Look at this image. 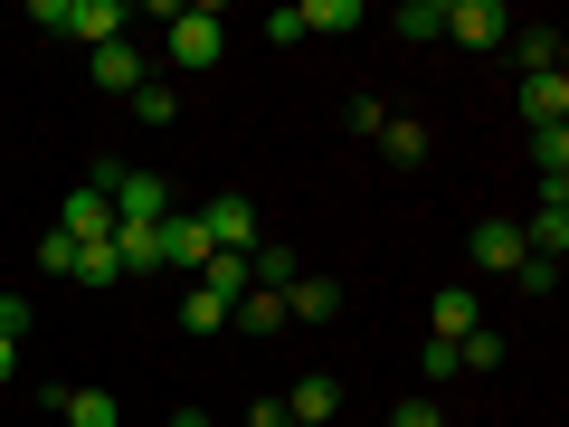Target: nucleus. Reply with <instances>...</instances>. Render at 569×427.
<instances>
[{"instance_id":"1","label":"nucleus","mask_w":569,"mask_h":427,"mask_svg":"<svg viewBox=\"0 0 569 427\" xmlns=\"http://www.w3.org/2000/svg\"><path fill=\"white\" fill-rule=\"evenodd\" d=\"M219 48H228V20H219V10H171V67H181V77L219 67Z\"/></svg>"},{"instance_id":"2","label":"nucleus","mask_w":569,"mask_h":427,"mask_svg":"<svg viewBox=\"0 0 569 427\" xmlns=\"http://www.w3.org/2000/svg\"><path fill=\"white\" fill-rule=\"evenodd\" d=\"M58 228L77 247H114V200H104L96 181H77V190H67V209H58Z\"/></svg>"},{"instance_id":"3","label":"nucleus","mask_w":569,"mask_h":427,"mask_svg":"<svg viewBox=\"0 0 569 427\" xmlns=\"http://www.w3.org/2000/svg\"><path fill=\"white\" fill-rule=\"evenodd\" d=\"M447 39L503 48V39H512V10H503V0H447Z\"/></svg>"},{"instance_id":"4","label":"nucleus","mask_w":569,"mask_h":427,"mask_svg":"<svg viewBox=\"0 0 569 427\" xmlns=\"http://www.w3.org/2000/svg\"><path fill=\"white\" fill-rule=\"evenodd\" d=\"M200 228H209V247H219V257H257V209H247L238 190H228V200H209Z\"/></svg>"},{"instance_id":"5","label":"nucleus","mask_w":569,"mask_h":427,"mask_svg":"<svg viewBox=\"0 0 569 427\" xmlns=\"http://www.w3.org/2000/svg\"><path fill=\"white\" fill-rule=\"evenodd\" d=\"M209 257H219V247H209L200 209H171V219H162V266H190V276H200Z\"/></svg>"},{"instance_id":"6","label":"nucleus","mask_w":569,"mask_h":427,"mask_svg":"<svg viewBox=\"0 0 569 427\" xmlns=\"http://www.w3.org/2000/svg\"><path fill=\"white\" fill-rule=\"evenodd\" d=\"M332 314H342V285L332 276H295L284 285V324H332Z\"/></svg>"},{"instance_id":"7","label":"nucleus","mask_w":569,"mask_h":427,"mask_svg":"<svg viewBox=\"0 0 569 427\" xmlns=\"http://www.w3.org/2000/svg\"><path fill=\"white\" fill-rule=\"evenodd\" d=\"M332 408H342V380H332V370H305V380L284 389V418H313V427H332Z\"/></svg>"},{"instance_id":"8","label":"nucleus","mask_w":569,"mask_h":427,"mask_svg":"<svg viewBox=\"0 0 569 427\" xmlns=\"http://www.w3.org/2000/svg\"><path fill=\"white\" fill-rule=\"evenodd\" d=\"M200 295H219V305L238 314L247 295H257V257H209V266H200Z\"/></svg>"},{"instance_id":"9","label":"nucleus","mask_w":569,"mask_h":427,"mask_svg":"<svg viewBox=\"0 0 569 427\" xmlns=\"http://www.w3.org/2000/svg\"><path fill=\"white\" fill-rule=\"evenodd\" d=\"M142 77H152V67H142L133 39H104V48H96V86H104V96H133Z\"/></svg>"},{"instance_id":"10","label":"nucleus","mask_w":569,"mask_h":427,"mask_svg":"<svg viewBox=\"0 0 569 427\" xmlns=\"http://www.w3.org/2000/svg\"><path fill=\"white\" fill-rule=\"evenodd\" d=\"M427 324H437V342H466L485 314H475V285H437V305H427Z\"/></svg>"},{"instance_id":"11","label":"nucleus","mask_w":569,"mask_h":427,"mask_svg":"<svg viewBox=\"0 0 569 427\" xmlns=\"http://www.w3.org/2000/svg\"><path fill=\"white\" fill-rule=\"evenodd\" d=\"M531 162H541V200H569V133H560V123L531 133Z\"/></svg>"},{"instance_id":"12","label":"nucleus","mask_w":569,"mask_h":427,"mask_svg":"<svg viewBox=\"0 0 569 427\" xmlns=\"http://www.w3.org/2000/svg\"><path fill=\"white\" fill-rule=\"evenodd\" d=\"M475 266H485V276H512V266H522V228L485 219V228H475Z\"/></svg>"},{"instance_id":"13","label":"nucleus","mask_w":569,"mask_h":427,"mask_svg":"<svg viewBox=\"0 0 569 427\" xmlns=\"http://www.w3.org/2000/svg\"><path fill=\"white\" fill-rule=\"evenodd\" d=\"M48 408H58L67 427H123V408L104 399V389H48Z\"/></svg>"},{"instance_id":"14","label":"nucleus","mask_w":569,"mask_h":427,"mask_svg":"<svg viewBox=\"0 0 569 427\" xmlns=\"http://www.w3.org/2000/svg\"><path fill=\"white\" fill-rule=\"evenodd\" d=\"M522 257H550V266L569 257V200H541V219L522 228Z\"/></svg>"},{"instance_id":"15","label":"nucleus","mask_w":569,"mask_h":427,"mask_svg":"<svg viewBox=\"0 0 569 427\" xmlns=\"http://www.w3.org/2000/svg\"><path fill=\"white\" fill-rule=\"evenodd\" d=\"M123 20H133L123 0H67V39H96V48H104V39H114Z\"/></svg>"},{"instance_id":"16","label":"nucleus","mask_w":569,"mask_h":427,"mask_svg":"<svg viewBox=\"0 0 569 427\" xmlns=\"http://www.w3.org/2000/svg\"><path fill=\"white\" fill-rule=\"evenodd\" d=\"M522 123H569V77H522Z\"/></svg>"},{"instance_id":"17","label":"nucleus","mask_w":569,"mask_h":427,"mask_svg":"<svg viewBox=\"0 0 569 427\" xmlns=\"http://www.w3.org/2000/svg\"><path fill=\"white\" fill-rule=\"evenodd\" d=\"M512 58H522V77H560L569 39H560V29H522V39H512Z\"/></svg>"},{"instance_id":"18","label":"nucleus","mask_w":569,"mask_h":427,"mask_svg":"<svg viewBox=\"0 0 569 427\" xmlns=\"http://www.w3.org/2000/svg\"><path fill=\"white\" fill-rule=\"evenodd\" d=\"M380 152H389L399 171H408V162H427V123H418V115H389V123H380Z\"/></svg>"},{"instance_id":"19","label":"nucleus","mask_w":569,"mask_h":427,"mask_svg":"<svg viewBox=\"0 0 569 427\" xmlns=\"http://www.w3.org/2000/svg\"><path fill=\"white\" fill-rule=\"evenodd\" d=\"M228 324H238V332H284V295H266V285H257V295H247Z\"/></svg>"},{"instance_id":"20","label":"nucleus","mask_w":569,"mask_h":427,"mask_svg":"<svg viewBox=\"0 0 569 427\" xmlns=\"http://www.w3.org/2000/svg\"><path fill=\"white\" fill-rule=\"evenodd\" d=\"M305 10V39L313 29H361V0H295Z\"/></svg>"},{"instance_id":"21","label":"nucleus","mask_w":569,"mask_h":427,"mask_svg":"<svg viewBox=\"0 0 569 427\" xmlns=\"http://www.w3.org/2000/svg\"><path fill=\"white\" fill-rule=\"evenodd\" d=\"M67 276H77L86 295H104V285H114L123 266H114V247H77V266H67Z\"/></svg>"},{"instance_id":"22","label":"nucleus","mask_w":569,"mask_h":427,"mask_svg":"<svg viewBox=\"0 0 569 427\" xmlns=\"http://www.w3.org/2000/svg\"><path fill=\"white\" fill-rule=\"evenodd\" d=\"M295 276H305V257H295V247H257V285H266V295H284Z\"/></svg>"},{"instance_id":"23","label":"nucleus","mask_w":569,"mask_h":427,"mask_svg":"<svg viewBox=\"0 0 569 427\" xmlns=\"http://www.w3.org/2000/svg\"><path fill=\"white\" fill-rule=\"evenodd\" d=\"M133 115H142V123H171V115H181V96H171V77H142V86H133Z\"/></svg>"},{"instance_id":"24","label":"nucleus","mask_w":569,"mask_h":427,"mask_svg":"<svg viewBox=\"0 0 569 427\" xmlns=\"http://www.w3.org/2000/svg\"><path fill=\"white\" fill-rule=\"evenodd\" d=\"M493 361H503V332H493V324H475L466 342H456V370H493Z\"/></svg>"},{"instance_id":"25","label":"nucleus","mask_w":569,"mask_h":427,"mask_svg":"<svg viewBox=\"0 0 569 427\" xmlns=\"http://www.w3.org/2000/svg\"><path fill=\"white\" fill-rule=\"evenodd\" d=\"M399 39H447V0H408V10H399Z\"/></svg>"},{"instance_id":"26","label":"nucleus","mask_w":569,"mask_h":427,"mask_svg":"<svg viewBox=\"0 0 569 427\" xmlns=\"http://www.w3.org/2000/svg\"><path fill=\"white\" fill-rule=\"evenodd\" d=\"M181 324H190V332H219V324H228V305H219V295H200V285H190V295H181Z\"/></svg>"},{"instance_id":"27","label":"nucleus","mask_w":569,"mask_h":427,"mask_svg":"<svg viewBox=\"0 0 569 427\" xmlns=\"http://www.w3.org/2000/svg\"><path fill=\"white\" fill-rule=\"evenodd\" d=\"M39 266H48V276H67V266H77V238H67V228H48V238H39Z\"/></svg>"},{"instance_id":"28","label":"nucleus","mask_w":569,"mask_h":427,"mask_svg":"<svg viewBox=\"0 0 569 427\" xmlns=\"http://www.w3.org/2000/svg\"><path fill=\"white\" fill-rule=\"evenodd\" d=\"M389 427H447V408H437V399H399V408H389Z\"/></svg>"},{"instance_id":"29","label":"nucleus","mask_w":569,"mask_h":427,"mask_svg":"<svg viewBox=\"0 0 569 427\" xmlns=\"http://www.w3.org/2000/svg\"><path fill=\"white\" fill-rule=\"evenodd\" d=\"M380 123H389V105H380V96H351V133L380 142Z\"/></svg>"},{"instance_id":"30","label":"nucleus","mask_w":569,"mask_h":427,"mask_svg":"<svg viewBox=\"0 0 569 427\" xmlns=\"http://www.w3.org/2000/svg\"><path fill=\"white\" fill-rule=\"evenodd\" d=\"M512 276H522V295H550V285H560V266H550V257H522Z\"/></svg>"},{"instance_id":"31","label":"nucleus","mask_w":569,"mask_h":427,"mask_svg":"<svg viewBox=\"0 0 569 427\" xmlns=\"http://www.w3.org/2000/svg\"><path fill=\"white\" fill-rule=\"evenodd\" d=\"M0 332H10V342L29 332V305H20V295H0Z\"/></svg>"},{"instance_id":"32","label":"nucleus","mask_w":569,"mask_h":427,"mask_svg":"<svg viewBox=\"0 0 569 427\" xmlns=\"http://www.w3.org/2000/svg\"><path fill=\"white\" fill-rule=\"evenodd\" d=\"M247 427H284V399H247Z\"/></svg>"},{"instance_id":"33","label":"nucleus","mask_w":569,"mask_h":427,"mask_svg":"<svg viewBox=\"0 0 569 427\" xmlns=\"http://www.w3.org/2000/svg\"><path fill=\"white\" fill-rule=\"evenodd\" d=\"M10 370H20V342H10V332H0V380H10Z\"/></svg>"},{"instance_id":"34","label":"nucleus","mask_w":569,"mask_h":427,"mask_svg":"<svg viewBox=\"0 0 569 427\" xmlns=\"http://www.w3.org/2000/svg\"><path fill=\"white\" fill-rule=\"evenodd\" d=\"M171 427H209V408H171Z\"/></svg>"},{"instance_id":"35","label":"nucleus","mask_w":569,"mask_h":427,"mask_svg":"<svg viewBox=\"0 0 569 427\" xmlns=\"http://www.w3.org/2000/svg\"><path fill=\"white\" fill-rule=\"evenodd\" d=\"M284 427H313V418H284Z\"/></svg>"}]
</instances>
